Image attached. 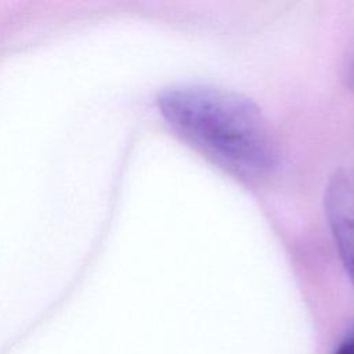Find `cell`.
Here are the masks:
<instances>
[{
    "label": "cell",
    "instance_id": "obj_1",
    "mask_svg": "<svg viewBox=\"0 0 354 354\" xmlns=\"http://www.w3.org/2000/svg\"><path fill=\"white\" fill-rule=\"evenodd\" d=\"M158 105L177 133L228 169L260 177L275 167L277 140L266 116L249 98L195 84L163 91Z\"/></svg>",
    "mask_w": 354,
    "mask_h": 354
},
{
    "label": "cell",
    "instance_id": "obj_2",
    "mask_svg": "<svg viewBox=\"0 0 354 354\" xmlns=\"http://www.w3.org/2000/svg\"><path fill=\"white\" fill-rule=\"evenodd\" d=\"M324 203L336 248L354 283V169L335 171L326 185Z\"/></svg>",
    "mask_w": 354,
    "mask_h": 354
},
{
    "label": "cell",
    "instance_id": "obj_3",
    "mask_svg": "<svg viewBox=\"0 0 354 354\" xmlns=\"http://www.w3.org/2000/svg\"><path fill=\"white\" fill-rule=\"evenodd\" d=\"M333 354H354V332H351L335 350Z\"/></svg>",
    "mask_w": 354,
    "mask_h": 354
}]
</instances>
